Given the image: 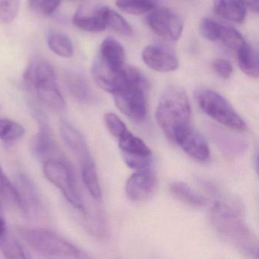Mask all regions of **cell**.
<instances>
[{"mask_svg":"<svg viewBox=\"0 0 259 259\" xmlns=\"http://www.w3.org/2000/svg\"><path fill=\"white\" fill-rule=\"evenodd\" d=\"M104 9L101 7L94 13H84L81 10H78L72 18L74 25L82 30L91 33H99L107 28L104 19Z\"/></svg>","mask_w":259,"mask_h":259,"instance_id":"obj_18","label":"cell"},{"mask_svg":"<svg viewBox=\"0 0 259 259\" xmlns=\"http://www.w3.org/2000/svg\"><path fill=\"white\" fill-rule=\"evenodd\" d=\"M19 233L34 251L43 255L57 258H84L89 257L75 245L49 230L21 229Z\"/></svg>","mask_w":259,"mask_h":259,"instance_id":"obj_4","label":"cell"},{"mask_svg":"<svg viewBox=\"0 0 259 259\" xmlns=\"http://www.w3.org/2000/svg\"><path fill=\"white\" fill-rule=\"evenodd\" d=\"M172 196L182 202L194 207H202L205 205L206 199L198 192L184 183H174L169 186Z\"/></svg>","mask_w":259,"mask_h":259,"instance_id":"obj_22","label":"cell"},{"mask_svg":"<svg viewBox=\"0 0 259 259\" xmlns=\"http://www.w3.org/2000/svg\"><path fill=\"white\" fill-rule=\"evenodd\" d=\"M172 142L177 144L191 158L201 163L210 159V148L204 138L190 125L182 127L174 134Z\"/></svg>","mask_w":259,"mask_h":259,"instance_id":"obj_10","label":"cell"},{"mask_svg":"<svg viewBox=\"0 0 259 259\" xmlns=\"http://www.w3.org/2000/svg\"><path fill=\"white\" fill-rule=\"evenodd\" d=\"M97 57L104 64L115 69H120L125 66L123 47L118 40L111 37L104 39Z\"/></svg>","mask_w":259,"mask_h":259,"instance_id":"obj_17","label":"cell"},{"mask_svg":"<svg viewBox=\"0 0 259 259\" xmlns=\"http://www.w3.org/2000/svg\"><path fill=\"white\" fill-rule=\"evenodd\" d=\"M212 66L216 73L225 79L230 78L233 73V66L224 59H217L212 63Z\"/></svg>","mask_w":259,"mask_h":259,"instance_id":"obj_34","label":"cell"},{"mask_svg":"<svg viewBox=\"0 0 259 259\" xmlns=\"http://www.w3.org/2000/svg\"><path fill=\"white\" fill-rule=\"evenodd\" d=\"M118 8L132 15H142L154 10L155 0H116Z\"/></svg>","mask_w":259,"mask_h":259,"instance_id":"obj_28","label":"cell"},{"mask_svg":"<svg viewBox=\"0 0 259 259\" xmlns=\"http://www.w3.org/2000/svg\"><path fill=\"white\" fill-rule=\"evenodd\" d=\"M158 186L153 171L145 168L137 169L127 180L125 192L127 198L134 202L146 201L155 194Z\"/></svg>","mask_w":259,"mask_h":259,"instance_id":"obj_12","label":"cell"},{"mask_svg":"<svg viewBox=\"0 0 259 259\" xmlns=\"http://www.w3.org/2000/svg\"><path fill=\"white\" fill-rule=\"evenodd\" d=\"M236 52L238 65L242 72L251 78H258V59L254 49L245 42Z\"/></svg>","mask_w":259,"mask_h":259,"instance_id":"obj_21","label":"cell"},{"mask_svg":"<svg viewBox=\"0 0 259 259\" xmlns=\"http://www.w3.org/2000/svg\"><path fill=\"white\" fill-rule=\"evenodd\" d=\"M137 69L125 66L114 69L95 58L92 64V76L96 84L103 90L114 95L125 87Z\"/></svg>","mask_w":259,"mask_h":259,"instance_id":"obj_8","label":"cell"},{"mask_svg":"<svg viewBox=\"0 0 259 259\" xmlns=\"http://www.w3.org/2000/svg\"><path fill=\"white\" fill-rule=\"evenodd\" d=\"M79 1H80V0H79Z\"/></svg>","mask_w":259,"mask_h":259,"instance_id":"obj_38","label":"cell"},{"mask_svg":"<svg viewBox=\"0 0 259 259\" xmlns=\"http://www.w3.org/2000/svg\"><path fill=\"white\" fill-rule=\"evenodd\" d=\"M104 122L110 134L117 140L128 130L126 125L115 113H106L104 115Z\"/></svg>","mask_w":259,"mask_h":259,"instance_id":"obj_31","label":"cell"},{"mask_svg":"<svg viewBox=\"0 0 259 259\" xmlns=\"http://www.w3.org/2000/svg\"><path fill=\"white\" fill-rule=\"evenodd\" d=\"M191 113L190 102L186 92L181 88L170 87L159 101L156 119L166 137L172 142L177 130L190 125Z\"/></svg>","mask_w":259,"mask_h":259,"instance_id":"obj_3","label":"cell"},{"mask_svg":"<svg viewBox=\"0 0 259 259\" xmlns=\"http://www.w3.org/2000/svg\"><path fill=\"white\" fill-rule=\"evenodd\" d=\"M7 230V225H6L5 220H4L2 211H1V204H0V237L6 233Z\"/></svg>","mask_w":259,"mask_h":259,"instance_id":"obj_36","label":"cell"},{"mask_svg":"<svg viewBox=\"0 0 259 259\" xmlns=\"http://www.w3.org/2000/svg\"><path fill=\"white\" fill-rule=\"evenodd\" d=\"M245 9H249L254 13H258L259 0H237Z\"/></svg>","mask_w":259,"mask_h":259,"instance_id":"obj_35","label":"cell"},{"mask_svg":"<svg viewBox=\"0 0 259 259\" xmlns=\"http://www.w3.org/2000/svg\"><path fill=\"white\" fill-rule=\"evenodd\" d=\"M142 60L150 69L159 72H169L179 67V60L172 53L158 46L149 45L142 51Z\"/></svg>","mask_w":259,"mask_h":259,"instance_id":"obj_14","label":"cell"},{"mask_svg":"<svg viewBox=\"0 0 259 259\" xmlns=\"http://www.w3.org/2000/svg\"><path fill=\"white\" fill-rule=\"evenodd\" d=\"M28 90L44 105L55 112L64 111L66 104L56 78L55 71L48 62L36 59L27 66L23 75Z\"/></svg>","mask_w":259,"mask_h":259,"instance_id":"obj_2","label":"cell"},{"mask_svg":"<svg viewBox=\"0 0 259 259\" xmlns=\"http://www.w3.org/2000/svg\"><path fill=\"white\" fill-rule=\"evenodd\" d=\"M147 22L154 33L166 40H178L183 33V21L167 9H158L151 12L147 18Z\"/></svg>","mask_w":259,"mask_h":259,"instance_id":"obj_11","label":"cell"},{"mask_svg":"<svg viewBox=\"0 0 259 259\" xmlns=\"http://www.w3.org/2000/svg\"><path fill=\"white\" fill-rule=\"evenodd\" d=\"M0 199L8 202L10 205L17 207L24 212L23 205L16 186L13 184L6 176L0 166Z\"/></svg>","mask_w":259,"mask_h":259,"instance_id":"obj_23","label":"cell"},{"mask_svg":"<svg viewBox=\"0 0 259 259\" xmlns=\"http://www.w3.org/2000/svg\"><path fill=\"white\" fill-rule=\"evenodd\" d=\"M81 174L83 183L90 195L95 199H100L101 197V186L95 163L81 166Z\"/></svg>","mask_w":259,"mask_h":259,"instance_id":"obj_26","label":"cell"},{"mask_svg":"<svg viewBox=\"0 0 259 259\" xmlns=\"http://www.w3.org/2000/svg\"><path fill=\"white\" fill-rule=\"evenodd\" d=\"M213 8L217 14L232 22L242 23L246 16V9L237 0H214Z\"/></svg>","mask_w":259,"mask_h":259,"instance_id":"obj_19","label":"cell"},{"mask_svg":"<svg viewBox=\"0 0 259 259\" xmlns=\"http://www.w3.org/2000/svg\"><path fill=\"white\" fill-rule=\"evenodd\" d=\"M43 168L46 178L61 191L66 199L75 208L84 212L75 174L69 163L63 159H53L45 162Z\"/></svg>","mask_w":259,"mask_h":259,"instance_id":"obj_7","label":"cell"},{"mask_svg":"<svg viewBox=\"0 0 259 259\" xmlns=\"http://www.w3.org/2000/svg\"><path fill=\"white\" fill-rule=\"evenodd\" d=\"M201 35L210 41H219L222 25L209 19H204L200 23Z\"/></svg>","mask_w":259,"mask_h":259,"instance_id":"obj_33","label":"cell"},{"mask_svg":"<svg viewBox=\"0 0 259 259\" xmlns=\"http://www.w3.org/2000/svg\"><path fill=\"white\" fill-rule=\"evenodd\" d=\"M0 250L7 258H26L25 250L18 239L7 230L0 237Z\"/></svg>","mask_w":259,"mask_h":259,"instance_id":"obj_24","label":"cell"},{"mask_svg":"<svg viewBox=\"0 0 259 259\" xmlns=\"http://www.w3.org/2000/svg\"><path fill=\"white\" fill-rule=\"evenodd\" d=\"M0 109H1V107H0Z\"/></svg>","mask_w":259,"mask_h":259,"instance_id":"obj_37","label":"cell"},{"mask_svg":"<svg viewBox=\"0 0 259 259\" xmlns=\"http://www.w3.org/2000/svg\"><path fill=\"white\" fill-rule=\"evenodd\" d=\"M62 0H29L33 11L43 16H50L57 10Z\"/></svg>","mask_w":259,"mask_h":259,"instance_id":"obj_32","label":"cell"},{"mask_svg":"<svg viewBox=\"0 0 259 259\" xmlns=\"http://www.w3.org/2000/svg\"><path fill=\"white\" fill-rule=\"evenodd\" d=\"M104 19L107 28H110L117 34L123 36H131L133 34V28L124 18L107 7L104 9Z\"/></svg>","mask_w":259,"mask_h":259,"instance_id":"obj_27","label":"cell"},{"mask_svg":"<svg viewBox=\"0 0 259 259\" xmlns=\"http://www.w3.org/2000/svg\"><path fill=\"white\" fill-rule=\"evenodd\" d=\"M64 81L68 92L78 102L92 104L96 101V96L92 88L81 75L75 73L66 74Z\"/></svg>","mask_w":259,"mask_h":259,"instance_id":"obj_16","label":"cell"},{"mask_svg":"<svg viewBox=\"0 0 259 259\" xmlns=\"http://www.w3.org/2000/svg\"><path fill=\"white\" fill-rule=\"evenodd\" d=\"M60 133L63 142L78 160L80 167L94 163L84 136L73 125L67 121L61 120Z\"/></svg>","mask_w":259,"mask_h":259,"instance_id":"obj_13","label":"cell"},{"mask_svg":"<svg viewBox=\"0 0 259 259\" xmlns=\"http://www.w3.org/2000/svg\"><path fill=\"white\" fill-rule=\"evenodd\" d=\"M16 187L23 205L24 213L37 212L41 208L40 194L34 183L26 176L23 174L19 175L16 180Z\"/></svg>","mask_w":259,"mask_h":259,"instance_id":"obj_15","label":"cell"},{"mask_svg":"<svg viewBox=\"0 0 259 259\" xmlns=\"http://www.w3.org/2000/svg\"><path fill=\"white\" fill-rule=\"evenodd\" d=\"M34 115L39 125L38 133L33 138L31 143V151L34 157L44 163L53 159L64 160L51 134L48 118L37 109L34 110Z\"/></svg>","mask_w":259,"mask_h":259,"instance_id":"obj_9","label":"cell"},{"mask_svg":"<svg viewBox=\"0 0 259 259\" xmlns=\"http://www.w3.org/2000/svg\"><path fill=\"white\" fill-rule=\"evenodd\" d=\"M25 130L19 122L9 119H0V139L11 142L19 140L25 135Z\"/></svg>","mask_w":259,"mask_h":259,"instance_id":"obj_29","label":"cell"},{"mask_svg":"<svg viewBox=\"0 0 259 259\" xmlns=\"http://www.w3.org/2000/svg\"><path fill=\"white\" fill-rule=\"evenodd\" d=\"M148 81L137 70L128 84L113 95L115 104L125 116L142 122L148 114Z\"/></svg>","mask_w":259,"mask_h":259,"instance_id":"obj_5","label":"cell"},{"mask_svg":"<svg viewBox=\"0 0 259 259\" xmlns=\"http://www.w3.org/2000/svg\"><path fill=\"white\" fill-rule=\"evenodd\" d=\"M48 44L51 51L60 57L70 58L73 55V45L70 39L65 34L51 33L48 37Z\"/></svg>","mask_w":259,"mask_h":259,"instance_id":"obj_25","label":"cell"},{"mask_svg":"<svg viewBox=\"0 0 259 259\" xmlns=\"http://www.w3.org/2000/svg\"><path fill=\"white\" fill-rule=\"evenodd\" d=\"M219 41L229 49L234 51H237L243 44L245 43L242 34L239 31H236L235 28L226 25H222Z\"/></svg>","mask_w":259,"mask_h":259,"instance_id":"obj_30","label":"cell"},{"mask_svg":"<svg viewBox=\"0 0 259 259\" xmlns=\"http://www.w3.org/2000/svg\"><path fill=\"white\" fill-rule=\"evenodd\" d=\"M198 105L203 113L233 131L242 133L246 125L233 106L222 95L210 89H201L195 94Z\"/></svg>","mask_w":259,"mask_h":259,"instance_id":"obj_6","label":"cell"},{"mask_svg":"<svg viewBox=\"0 0 259 259\" xmlns=\"http://www.w3.org/2000/svg\"><path fill=\"white\" fill-rule=\"evenodd\" d=\"M122 155L152 157V151L143 140L134 136L130 130L118 139Z\"/></svg>","mask_w":259,"mask_h":259,"instance_id":"obj_20","label":"cell"},{"mask_svg":"<svg viewBox=\"0 0 259 259\" xmlns=\"http://www.w3.org/2000/svg\"><path fill=\"white\" fill-rule=\"evenodd\" d=\"M212 227L223 240L246 257H258V241L245 221L240 201L225 198L215 201L210 210Z\"/></svg>","mask_w":259,"mask_h":259,"instance_id":"obj_1","label":"cell"}]
</instances>
